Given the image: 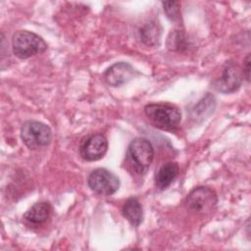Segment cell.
<instances>
[{"label":"cell","mask_w":251,"mask_h":251,"mask_svg":"<svg viewBox=\"0 0 251 251\" xmlns=\"http://www.w3.org/2000/svg\"><path fill=\"white\" fill-rule=\"evenodd\" d=\"M217 203V193L208 186H197L193 188L185 198L186 208L200 215L211 213L216 208Z\"/></svg>","instance_id":"obj_5"},{"label":"cell","mask_w":251,"mask_h":251,"mask_svg":"<svg viewBox=\"0 0 251 251\" xmlns=\"http://www.w3.org/2000/svg\"><path fill=\"white\" fill-rule=\"evenodd\" d=\"M243 75L235 63H226L220 77L214 81V87L222 93H231L239 89L242 84Z\"/></svg>","instance_id":"obj_7"},{"label":"cell","mask_w":251,"mask_h":251,"mask_svg":"<svg viewBox=\"0 0 251 251\" xmlns=\"http://www.w3.org/2000/svg\"><path fill=\"white\" fill-rule=\"evenodd\" d=\"M52 214V206L47 201L33 204L23 216L25 223L30 226H39L44 224Z\"/></svg>","instance_id":"obj_10"},{"label":"cell","mask_w":251,"mask_h":251,"mask_svg":"<svg viewBox=\"0 0 251 251\" xmlns=\"http://www.w3.org/2000/svg\"><path fill=\"white\" fill-rule=\"evenodd\" d=\"M87 183L92 191L103 196L114 194L120 187L119 177L103 168L92 171L87 178Z\"/></svg>","instance_id":"obj_6"},{"label":"cell","mask_w":251,"mask_h":251,"mask_svg":"<svg viewBox=\"0 0 251 251\" xmlns=\"http://www.w3.org/2000/svg\"><path fill=\"white\" fill-rule=\"evenodd\" d=\"M144 113L155 126L165 130L177 128L181 121V113L178 108L169 103L147 104L144 107Z\"/></svg>","instance_id":"obj_2"},{"label":"cell","mask_w":251,"mask_h":251,"mask_svg":"<svg viewBox=\"0 0 251 251\" xmlns=\"http://www.w3.org/2000/svg\"><path fill=\"white\" fill-rule=\"evenodd\" d=\"M140 39L142 42H144L146 45L154 46L158 45L160 41V35L161 31L159 28L158 24L154 22H149L145 24L139 30Z\"/></svg>","instance_id":"obj_14"},{"label":"cell","mask_w":251,"mask_h":251,"mask_svg":"<svg viewBox=\"0 0 251 251\" xmlns=\"http://www.w3.org/2000/svg\"><path fill=\"white\" fill-rule=\"evenodd\" d=\"M107 138L101 133H96L82 139L79 145V154L83 160L94 162L103 158L107 152Z\"/></svg>","instance_id":"obj_8"},{"label":"cell","mask_w":251,"mask_h":251,"mask_svg":"<svg viewBox=\"0 0 251 251\" xmlns=\"http://www.w3.org/2000/svg\"><path fill=\"white\" fill-rule=\"evenodd\" d=\"M21 138L24 144L32 150L41 149L50 144L52 140V131L46 124L29 120L21 126Z\"/></svg>","instance_id":"obj_4"},{"label":"cell","mask_w":251,"mask_h":251,"mask_svg":"<svg viewBox=\"0 0 251 251\" xmlns=\"http://www.w3.org/2000/svg\"><path fill=\"white\" fill-rule=\"evenodd\" d=\"M164 11L169 20L176 22L180 19V3L177 1H165L162 2Z\"/></svg>","instance_id":"obj_16"},{"label":"cell","mask_w":251,"mask_h":251,"mask_svg":"<svg viewBox=\"0 0 251 251\" xmlns=\"http://www.w3.org/2000/svg\"><path fill=\"white\" fill-rule=\"evenodd\" d=\"M47 44L41 36L29 30H18L12 36V50L16 57L27 59L45 52Z\"/></svg>","instance_id":"obj_3"},{"label":"cell","mask_w":251,"mask_h":251,"mask_svg":"<svg viewBox=\"0 0 251 251\" xmlns=\"http://www.w3.org/2000/svg\"><path fill=\"white\" fill-rule=\"evenodd\" d=\"M122 214L133 226H138L143 220V209L135 197L128 198L122 208Z\"/></svg>","instance_id":"obj_13"},{"label":"cell","mask_w":251,"mask_h":251,"mask_svg":"<svg viewBox=\"0 0 251 251\" xmlns=\"http://www.w3.org/2000/svg\"><path fill=\"white\" fill-rule=\"evenodd\" d=\"M187 38L180 30H175L171 32L167 40L168 48L173 51H181L187 47Z\"/></svg>","instance_id":"obj_15"},{"label":"cell","mask_w":251,"mask_h":251,"mask_svg":"<svg viewBox=\"0 0 251 251\" xmlns=\"http://www.w3.org/2000/svg\"><path fill=\"white\" fill-rule=\"evenodd\" d=\"M242 75H243V76H245L247 81L250 80V54H247V56L243 60Z\"/></svg>","instance_id":"obj_17"},{"label":"cell","mask_w":251,"mask_h":251,"mask_svg":"<svg viewBox=\"0 0 251 251\" xmlns=\"http://www.w3.org/2000/svg\"><path fill=\"white\" fill-rule=\"evenodd\" d=\"M216 108V98L207 93L198 103L191 109L189 116L190 119L196 123H200L206 120L210 115L213 114Z\"/></svg>","instance_id":"obj_12"},{"label":"cell","mask_w":251,"mask_h":251,"mask_svg":"<svg viewBox=\"0 0 251 251\" xmlns=\"http://www.w3.org/2000/svg\"><path fill=\"white\" fill-rule=\"evenodd\" d=\"M154 158L152 143L144 137H136L130 141L126 150V162L134 174L145 175Z\"/></svg>","instance_id":"obj_1"},{"label":"cell","mask_w":251,"mask_h":251,"mask_svg":"<svg viewBox=\"0 0 251 251\" xmlns=\"http://www.w3.org/2000/svg\"><path fill=\"white\" fill-rule=\"evenodd\" d=\"M137 75L136 70L126 62H118L109 67L104 73V80L111 86L126 84Z\"/></svg>","instance_id":"obj_9"},{"label":"cell","mask_w":251,"mask_h":251,"mask_svg":"<svg viewBox=\"0 0 251 251\" xmlns=\"http://www.w3.org/2000/svg\"><path fill=\"white\" fill-rule=\"evenodd\" d=\"M178 165L176 162H168L162 165L155 174V185L159 190H165L178 175Z\"/></svg>","instance_id":"obj_11"}]
</instances>
